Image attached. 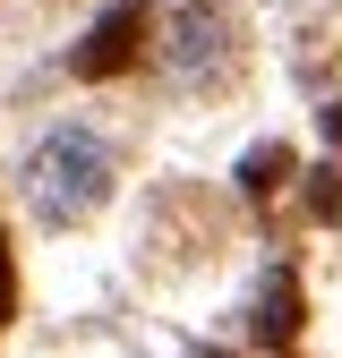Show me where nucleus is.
<instances>
[{
	"label": "nucleus",
	"mask_w": 342,
	"mask_h": 358,
	"mask_svg": "<svg viewBox=\"0 0 342 358\" xmlns=\"http://www.w3.org/2000/svg\"><path fill=\"white\" fill-rule=\"evenodd\" d=\"M274 188H282V154L266 145V154H248V196H256V205H266Z\"/></svg>",
	"instance_id": "obj_6"
},
{
	"label": "nucleus",
	"mask_w": 342,
	"mask_h": 358,
	"mask_svg": "<svg viewBox=\"0 0 342 358\" xmlns=\"http://www.w3.org/2000/svg\"><path fill=\"white\" fill-rule=\"evenodd\" d=\"M137 43H146V9H137V0H120V9L77 43V77H111V69H128V60H137Z\"/></svg>",
	"instance_id": "obj_3"
},
{
	"label": "nucleus",
	"mask_w": 342,
	"mask_h": 358,
	"mask_svg": "<svg viewBox=\"0 0 342 358\" xmlns=\"http://www.w3.org/2000/svg\"><path fill=\"white\" fill-rule=\"evenodd\" d=\"M291 324H299V282H291V264H274L266 290H256V333L274 358H291Z\"/></svg>",
	"instance_id": "obj_4"
},
{
	"label": "nucleus",
	"mask_w": 342,
	"mask_h": 358,
	"mask_svg": "<svg viewBox=\"0 0 342 358\" xmlns=\"http://www.w3.org/2000/svg\"><path fill=\"white\" fill-rule=\"evenodd\" d=\"M9 307H18V273H9V239H0V324H9Z\"/></svg>",
	"instance_id": "obj_7"
},
{
	"label": "nucleus",
	"mask_w": 342,
	"mask_h": 358,
	"mask_svg": "<svg viewBox=\"0 0 342 358\" xmlns=\"http://www.w3.org/2000/svg\"><path fill=\"white\" fill-rule=\"evenodd\" d=\"M26 196L43 222H95V205L111 196V145L86 137V128H52L34 154H26Z\"/></svg>",
	"instance_id": "obj_1"
},
{
	"label": "nucleus",
	"mask_w": 342,
	"mask_h": 358,
	"mask_svg": "<svg viewBox=\"0 0 342 358\" xmlns=\"http://www.w3.org/2000/svg\"><path fill=\"white\" fill-rule=\"evenodd\" d=\"M163 69L180 77V85H205L231 69V26H223V9H214V0H180V9H171V34H163Z\"/></svg>",
	"instance_id": "obj_2"
},
{
	"label": "nucleus",
	"mask_w": 342,
	"mask_h": 358,
	"mask_svg": "<svg viewBox=\"0 0 342 358\" xmlns=\"http://www.w3.org/2000/svg\"><path fill=\"white\" fill-rule=\"evenodd\" d=\"M308 213L317 222H342V171H308Z\"/></svg>",
	"instance_id": "obj_5"
},
{
	"label": "nucleus",
	"mask_w": 342,
	"mask_h": 358,
	"mask_svg": "<svg viewBox=\"0 0 342 358\" xmlns=\"http://www.w3.org/2000/svg\"><path fill=\"white\" fill-rule=\"evenodd\" d=\"M189 358H223V350H189Z\"/></svg>",
	"instance_id": "obj_9"
},
{
	"label": "nucleus",
	"mask_w": 342,
	"mask_h": 358,
	"mask_svg": "<svg viewBox=\"0 0 342 358\" xmlns=\"http://www.w3.org/2000/svg\"><path fill=\"white\" fill-rule=\"evenodd\" d=\"M325 145H342V103H325Z\"/></svg>",
	"instance_id": "obj_8"
}]
</instances>
